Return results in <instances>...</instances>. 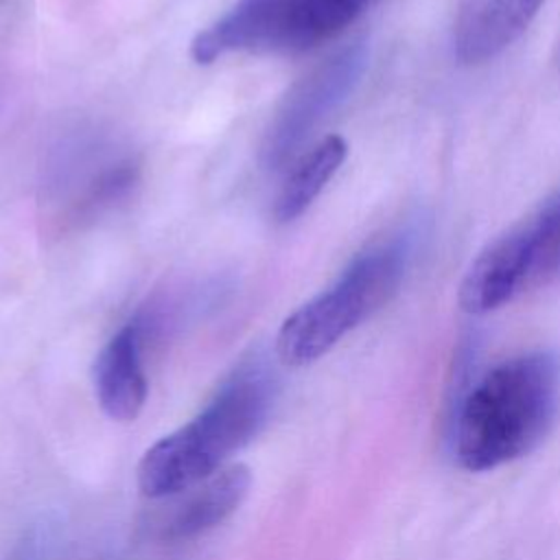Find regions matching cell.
Segmentation results:
<instances>
[{
  "instance_id": "1",
  "label": "cell",
  "mask_w": 560,
  "mask_h": 560,
  "mask_svg": "<svg viewBox=\"0 0 560 560\" xmlns=\"http://www.w3.org/2000/svg\"><path fill=\"white\" fill-rule=\"evenodd\" d=\"M560 402V363L551 352L512 357L466 394L455 427V455L483 472L529 453L551 429Z\"/></svg>"
},
{
  "instance_id": "2",
  "label": "cell",
  "mask_w": 560,
  "mask_h": 560,
  "mask_svg": "<svg viewBox=\"0 0 560 560\" xmlns=\"http://www.w3.org/2000/svg\"><path fill=\"white\" fill-rule=\"evenodd\" d=\"M273 383L258 368L241 370L210 405L158 440L138 464V488L149 499L173 497L212 477L267 422Z\"/></svg>"
},
{
  "instance_id": "3",
  "label": "cell",
  "mask_w": 560,
  "mask_h": 560,
  "mask_svg": "<svg viewBox=\"0 0 560 560\" xmlns=\"http://www.w3.org/2000/svg\"><path fill=\"white\" fill-rule=\"evenodd\" d=\"M413 241L416 232L402 230L354 256L328 289L282 322L276 337L278 359L289 368L308 365L385 306L407 273Z\"/></svg>"
},
{
  "instance_id": "4",
  "label": "cell",
  "mask_w": 560,
  "mask_h": 560,
  "mask_svg": "<svg viewBox=\"0 0 560 560\" xmlns=\"http://www.w3.org/2000/svg\"><path fill=\"white\" fill-rule=\"evenodd\" d=\"M372 0H238L197 33L190 57L212 63L230 52H304L339 35Z\"/></svg>"
},
{
  "instance_id": "5",
  "label": "cell",
  "mask_w": 560,
  "mask_h": 560,
  "mask_svg": "<svg viewBox=\"0 0 560 560\" xmlns=\"http://www.w3.org/2000/svg\"><path fill=\"white\" fill-rule=\"evenodd\" d=\"M560 271V190L490 241L466 269L459 306L490 313Z\"/></svg>"
},
{
  "instance_id": "6",
  "label": "cell",
  "mask_w": 560,
  "mask_h": 560,
  "mask_svg": "<svg viewBox=\"0 0 560 560\" xmlns=\"http://www.w3.org/2000/svg\"><path fill=\"white\" fill-rule=\"evenodd\" d=\"M368 63L363 44H352L328 57L282 98L262 140L260 158L269 168H280L295 155L313 129L335 112L359 83Z\"/></svg>"
},
{
  "instance_id": "7",
  "label": "cell",
  "mask_w": 560,
  "mask_h": 560,
  "mask_svg": "<svg viewBox=\"0 0 560 560\" xmlns=\"http://www.w3.org/2000/svg\"><path fill=\"white\" fill-rule=\"evenodd\" d=\"M545 0H462L453 24V50L466 66L483 63L514 44Z\"/></svg>"
},
{
  "instance_id": "8",
  "label": "cell",
  "mask_w": 560,
  "mask_h": 560,
  "mask_svg": "<svg viewBox=\"0 0 560 560\" xmlns=\"http://www.w3.org/2000/svg\"><path fill=\"white\" fill-rule=\"evenodd\" d=\"M94 387L101 409L118 422H133L147 402V376L142 368V324H125L98 352Z\"/></svg>"
},
{
  "instance_id": "9",
  "label": "cell",
  "mask_w": 560,
  "mask_h": 560,
  "mask_svg": "<svg viewBox=\"0 0 560 560\" xmlns=\"http://www.w3.org/2000/svg\"><path fill=\"white\" fill-rule=\"evenodd\" d=\"M249 488L252 472L245 464L217 470L171 512L162 523L160 536L166 540H186L217 527L238 510Z\"/></svg>"
},
{
  "instance_id": "10",
  "label": "cell",
  "mask_w": 560,
  "mask_h": 560,
  "mask_svg": "<svg viewBox=\"0 0 560 560\" xmlns=\"http://www.w3.org/2000/svg\"><path fill=\"white\" fill-rule=\"evenodd\" d=\"M348 155V144L341 136L330 133L322 138L289 173L276 199L273 217L278 223H289L298 219L324 190L330 177L339 171Z\"/></svg>"
}]
</instances>
